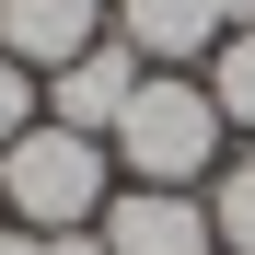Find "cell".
<instances>
[{"mask_svg": "<svg viewBox=\"0 0 255 255\" xmlns=\"http://www.w3.org/2000/svg\"><path fill=\"white\" fill-rule=\"evenodd\" d=\"M105 151H116L128 186H186L197 197V174H221V105H209V81L197 70H139V93H128Z\"/></svg>", "mask_w": 255, "mask_h": 255, "instance_id": "1", "label": "cell"}, {"mask_svg": "<svg viewBox=\"0 0 255 255\" xmlns=\"http://www.w3.org/2000/svg\"><path fill=\"white\" fill-rule=\"evenodd\" d=\"M0 197H12L23 232H93L105 197H116V151L81 139V128H58V116H35L12 151H0Z\"/></svg>", "mask_w": 255, "mask_h": 255, "instance_id": "2", "label": "cell"}, {"mask_svg": "<svg viewBox=\"0 0 255 255\" xmlns=\"http://www.w3.org/2000/svg\"><path fill=\"white\" fill-rule=\"evenodd\" d=\"M93 232H105V255H221L209 197H186V186H116Z\"/></svg>", "mask_w": 255, "mask_h": 255, "instance_id": "3", "label": "cell"}, {"mask_svg": "<svg viewBox=\"0 0 255 255\" xmlns=\"http://www.w3.org/2000/svg\"><path fill=\"white\" fill-rule=\"evenodd\" d=\"M105 12L116 0H0V58H23L35 81H47L81 47H105Z\"/></svg>", "mask_w": 255, "mask_h": 255, "instance_id": "4", "label": "cell"}, {"mask_svg": "<svg viewBox=\"0 0 255 255\" xmlns=\"http://www.w3.org/2000/svg\"><path fill=\"white\" fill-rule=\"evenodd\" d=\"M128 93H139V47H81L70 70H47V116L81 128V139H116Z\"/></svg>", "mask_w": 255, "mask_h": 255, "instance_id": "5", "label": "cell"}, {"mask_svg": "<svg viewBox=\"0 0 255 255\" xmlns=\"http://www.w3.org/2000/svg\"><path fill=\"white\" fill-rule=\"evenodd\" d=\"M116 47H139L151 70H186L221 47V0H116Z\"/></svg>", "mask_w": 255, "mask_h": 255, "instance_id": "6", "label": "cell"}, {"mask_svg": "<svg viewBox=\"0 0 255 255\" xmlns=\"http://www.w3.org/2000/svg\"><path fill=\"white\" fill-rule=\"evenodd\" d=\"M197 81H209V105H221V128H244V139H255V35H221Z\"/></svg>", "mask_w": 255, "mask_h": 255, "instance_id": "7", "label": "cell"}, {"mask_svg": "<svg viewBox=\"0 0 255 255\" xmlns=\"http://www.w3.org/2000/svg\"><path fill=\"white\" fill-rule=\"evenodd\" d=\"M209 232H221V255H255V151L209 174Z\"/></svg>", "mask_w": 255, "mask_h": 255, "instance_id": "8", "label": "cell"}, {"mask_svg": "<svg viewBox=\"0 0 255 255\" xmlns=\"http://www.w3.org/2000/svg\"><path fill=\"white\" fill-rule=\"evenodd\" d=\"M23 128H35V70H23V58H0V151H12Z\"/></svg>", "mask_w": 255, "mask_h": 255, "instance_id": "9", "label": "cell"}, {"mask_svg": "<svg viewBox=\"0 0 255 255\" xmlns=\"http://www.w3.org/2000/svg\"><path fill=\"white\" fill-rule=\"evenodd\" d=\"M47 255H105V232H47Z\"/></svg>", "mask_w": 255, "mask_h": 255, "instance_id": "10", "label": "cell"}, {"mask_svg": "<svg viewBox=\"0 0 255 255\" xmlns=\"http://www.w3.org/2000/svg\"><path fill=\"white\" fill-rule=\"evenodd\" d=\"M0 255H47V232H23V221H12V232H0Z\"/></svg>", "mask_w": 255, "mask_h": 255, "instance_id": "11", "label": "cell"}, {"mask_svg": "<svg viewBox=\"0 0 255 255\" xmlns=\"http://www.w3.org/2000/svg\"><path fill=\"white\" fill-rule=\"evenodd\" d=\"M221 35H255V0H221Z\"/></svg>", "mask_w": 255, "mask_h": 255, "instance_id": "12", "label": "cell"}]
</instances>
